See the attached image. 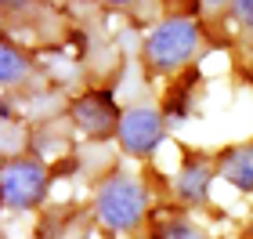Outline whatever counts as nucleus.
<instances>
[{"mask_svg": "<svg viewBox=\"0 0 253 239\" xmlns=\"http://www.w3.org/2000/svg\"><path fill=\"white\" fill-rule=\"evenodd\" d=\"M217 174L239 192H253V142H239L217 156Z\"/></svg>", "mask_w": 253, "mask_h": 239, "instance_id": "6e6552de", "label": "nucleus"}, {"mask_svg": "<svg viewBox=\"0 0 253 239\" xmlns=\"http://www.w3.org/2000/svg\"><path fill=\"white\" fill-rule=\"evenodd\" d=\"M94 218L105 232H134L148 218V185L134 174H109L94 192Z\"/></svg>", "mask_w": 253, "mask_h": 239, "instance_id": "f03ea898", "label": "nucleus"}, {"mask_svg": "<svg viewBox=\"0 0 253 239\" xmlns=\"http://www.w3.org/2000/svg\"><path fill=\"white\" fill-rule=\"evenodd\" d=\"M29 76H33V58L26 51H18L11 40H4V48H0V84L11 91L15 84H26Z\"/></svg>", "mask_w": 253, "mask_h": 239, "instance_id": "1a4fd4ad", "label": "nucleus"}, {"mask_svg": "<svg viewBox=\"0 0 253 239\" xmlns=\"http://www.w3.org/2000/svg\"><path fill=\"white\" fill-rule=\"evenodd\" d=\"M228 11H232V18L239 26L253 29V0H235V4H228Z\"/></svg>", "mask_w": 253, "mask_h": 239, "instance_id": "9b49d317", "label": "nucleus"}, {"mask_svg": "<svg viewBox=\"0 0 253 239\" xmlns=\"http://www.w3.org/2000/svg\"><path fill=\"white\" fill-rule=\"evenodd\" d=\"M148 239H210V236H206V229H199L188 218H163V221H156V229Z\"/></svg>", "mask_w": 253, "mask_h": 239, "instance_id": "9d476101", "label": "nucleus"}, {"mask_svg": "<svg viewBox=\"0 0 253 239\" xmlns=\"http://www.w3.org/2000/svg\"><path fill=\"white\" fill-rule=\"evenodd\" d=\"M163 134H167V116L163 112L152 109V105H130V109H123L116 142L123 145L126 156L145 159L159 142H163Z\"/></svg>", "mask_w": 253, "mask_h": 239, "instance_id": "39448f33", "label": "nucleus"}, {"mask_svg": "<svg viewBox=\"0 0 253 239\" xmlns=\"http://www.w3.org/2000/svg\"><path fill=\"white\" fill-rule=\"evenodd\" d=\"M51 192V170L37 156H7L0 170V199L7 210H37Z\"/></svg>", "mask_w": 253, "mask_h": 239, "instance_id": "7ed1b4c3", "label": "nucleus"}, {"mask_svg": "<svg viewBox=\"0 0 253 239\" xmlns=\"http://www.w3.org/2000/svg\"><path fill=\"white\" fill-rule=\"evenodd\" d=\"M213 174H217V159L188 152L185 159H181V170L174 178V196L185 203V207H203V203H210Z\"/></svg>", "mask_w": 253, "mask_h": 239, "instance_id": "423d86ee", "label": "nucleus"}, {"mask_svg": "<svg viewBox=\"0 0 253 239\" xmlns=\"http://www.w3.org/2000/svg\"><path fill=\"white\" fill-rule=\"evenodd\" d=\"M199 40H203V33H199V22L195 18L167 15L163 22H156V26L148 29V37L141 44V58H145L152 76H170L174 80L181 73V65L192 62Z\"/></svg>", "mask_w": 253, "mask_h": 239, "instance_id": "f257e3e1", "label": "nucleus"}, {"mask_svg": "<svg viewBox=\"0 0 253 239\" xmlns=\"http://www.w3.org/2000/svg\"><path fill=\"white\" fill-rule=\"evenodd\" d=\"M69 116L80 127V134L90 142H105L120 131V120H123V109L116 105L112 91H84L69 101Z\"/></svg>", "mask_w": 253, "mask_h": 239, "instance_id": "20e7f679", "label": "nucleus"}, {"mask_svg": "<svg viewBox=\"0 0 253 239\" xmlns=\"http://www.w3.org/2000/svg\"><path fill=\"white\" fill-rule=\"evenodd\" d=\"M199 84H203L199 69H185L181 76L170 80L167 101H163V116H167L170 127H174V123H181V120H188L192 112H195V91H199Z\"/></svg>", "mask_w": 253, "mask_h": 239, "instance_id": "0eeeda50", "label": "nucleus"}]
</instances>
